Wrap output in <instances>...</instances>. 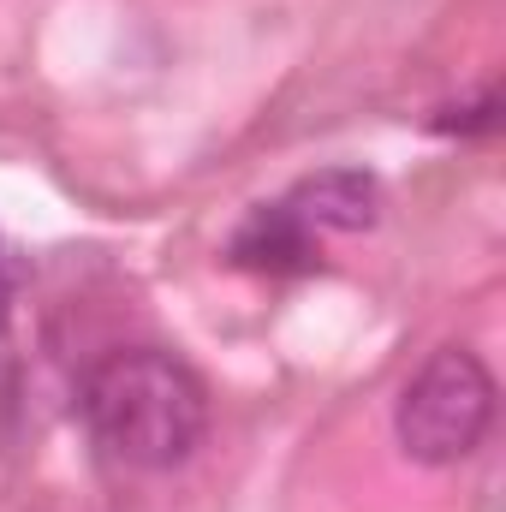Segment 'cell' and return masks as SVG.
Returning <instances> with one entry per match:
<instances>
[{
  "mask_svg": "<svg viewBox=\"0 0 506 512\" xmlns=\"http://www.w3.org/2000/svg\"><path fill=\"white\" fill-rule=\"evenodd\" d=\"M495 370L471 352V346H435L417 376L399 387L393 405V441L411 465L423 471H453L465 465L489 429H495Z\"/></svg>",
  "mask_w": 506,
  "mask_h": 512,
  "instance_id": "obj_2",
  "label": "cell"
},
{
  "mask_svg": "<svg viewBox=\"0 0 506 512\" xmlns=\"http://www.w3.org/2000/svg\"><path fill=\"white\" fill-rule=\"evenodd\" d=\"M227 256L239 262V268H251V274H304V268H316L322 251L274 209V203H256L251 215L239 221V233H233V245Z\"/></svg>",
  "mask_w": 506,
  "mask_h": 512,
  "instance_id": "obj_4",
  "label": "cell"
},
{
  "mask_svg": "<svg viewBox=\"0 0 506 512\" xmlns=\"http://www.w3.org/2000/svg\"><path fill=\"white\" fill-rule=\"evenodd\" d=\"M274 209L322 251L328 239L370 233L381 221V179L364 167H322V173H304L286 197H274Z\"/></svg>",
  "mask_w": 506,
  "mask_h": 512,
  "instance_id": "obj_3",
  "label": "cell"
},
{
  "mask_svg": "<svg viewBox=\"0 0 506 512\" xmlns=\"http://www.w3.org/2000/svg\"><path fill=\"white\" fill-rule=\"evenodd\" d=\"M6 304H12V262H6V245H0V316H6Z\"/></svg>",
  "mask_w": 506,
  "mask_h": 512,
  "instance_id": "obj_5",
  "label": "cell"
},
{
  "mask_svg": "<svg viewBox=\"0 0 506 512\" xmlns=\"http://www.w3.org/2000/svg\"><path fill=\"white\" fill-rule=\"evenodd\" d=\"M84 429L90 441L126 465V471H179L203 435H209V387L203 376L161 352V346H126L108 352L84 376Z\"/></svg>",
  "mask_w": 506,
  "mask_h": 512,
  "instance_id": "obj_1",
  "label": "cell"
}]
</instances>
